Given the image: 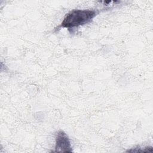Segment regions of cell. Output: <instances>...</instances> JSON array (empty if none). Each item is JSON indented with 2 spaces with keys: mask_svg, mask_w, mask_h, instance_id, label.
Instances as JSON below:
<instances>
[{
  "mask_svg": "<svg viewBox=\"0 0 153 153\" xmlns=\"http://www.w3.org/2000/svg\"><path fill=\"white\" fill-rule=\"evenodd\" d=\"M97 13L92 10H73L64 17L61 26L73 28L88 23L96 17Z\"/></svg>",
  "mask_w": 153,
  "mask_h": 153,
  "instance_id": "1",
  "label": "cell"
},
{
  "mask_svg": "<svg viewBox=\"0 0 153 153\" xmlns=\"http://www.w3.org/2000/svg\"><path fill=\"white\" fill-rule=\"evenodd\" d=\"M56 152H72L70 140L67 134L63 131H59L56 136Z\"/></svg>",
  "mask_w": 153,
  "mask_h": 153,
  "instance_id": "2",
  "label": "cell"
}]
</instances>
